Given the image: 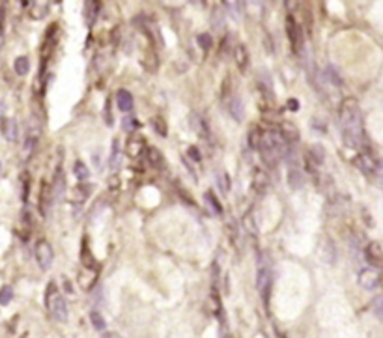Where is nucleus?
Returning a JSON list of instances; mask_svg holds the SVG:
<instances>
[{"mask_svg":"<svg viewBox=\"0 0 383 338\" xmlns=\"http://www.w3.org/2000/svg\"><path fill=\"white\" fill-rule=\"evenodd\" d=\"M64 282H66V284H64V286H66V292H69V294H71V292H73V288H71V282H69V280H64Z\"/></svg>","mask_w":383,"mask_h":338,"instance_id":"obj_49","label":"nucleus"},{"mask_svg":"<svg viewBox=\"0 0 383 338\" xmlns=\"http://www.w3.org/2000/svg\"><path fill=\"white\" fill-rule=\"evenodd\" d=\"M2 133L9 142H15L19 138V126L15 118H4L2 120Z\"/></svg>","mask_w":383,"mask_h":338,"instance_id":"obj_18","label":"nucleus"},{"mask_svg":"<svg viewBox=\"0 0 383 338\" xmlns=\"http://www.w3.org/2000/svg\"><path fill=\"white\" fill-rule=\"evenodd\" d=\"M204 202H206V206L210 208V211H212L213 215H222V206H221L219 198H217V195H215L213 191H206Z\"/></svg>","mask_w":383,"mask_h":338,"instance_id":"obj_28","label":"nucleus"},{"mask_svg":"<svg viewBox=\"0 0 383 338\" xmlns=\"http://www.w3.org/2000/svg\"><path fill=\"white\" fill-rule=\"evenodd\" d=\"M372 306H374V310H376V316H378V318H382V296H376L374 297Z\"/></svg>","mask_w":383,"mask_h":338,"instance_id":"obj_44","label":"nucleus"},{"mask_svg":"<svg viewBox=\"0 0 383 338\" xmlns=\"http://www.w3.org/2000/svg\"><path fill=\"white\" fill-rule=\"evenodd\" d=\"M339 116H340L339 122H340L344 144L351 150H359L365 142V126H363V114H361L357 99L346 97L340 103Z\"/></svg>","mask_w":383,"mask_h":338,"instance_id":"obj_1","label":"nucleus"},{"mask_svg":"<svg viewBox=\"0 0 383 338\" xmlns=\"http://www.w3.org/2000/svg\"><path fill=\"white\" fill-rule=\"evenodd\" d=\"M13 299V292L9 286H4L0 290V304H9V301Z\"/></svg>","mask_w":383,"mask_h":338,"instance_id":"obj_43","label":"nucleus"},{"mask_svg":"<svg viewBox=\"0 0 383 338\" xmlns=\"http://www.w3.org/2000/svg\"><path fill=\"white\" fill-rule=\"evenodd\" d=\"M281 338H284V337H281Z\"/></svg>","mask_w":383,"mask_h":338,"instance_id":"obj_51","label":"nucleus"},{"mask_svg":"<svg viewBox=\"0 0 383 338\" xmlns=\"http://www.w3.org/2000/svg\"><path fill=\"white\" fill-rule=\"evenodd\" d=\"M116 103H118V109L122 112H131L133 110V95L129 90H118L116 92Z\"/></svg>","mask_w":383,"mask_h":338,"instance_id":"obj_21","label":"nucleus"},{"mask_svg":"<svg viewBox=\"0 0 383 338\" xmlns=\"http://www.w3.org/2000/svg\"><path fill=\"white\" fill-rule=\"evenodd\" d=\"M92 189L94 187L90 185V183H79V185H75L71 191H69V200L73 204H83L90 196V193H92Z\"/></svg>","mask_w":383,"mask_h":338,"instance_id":"obj_12","label":"nucleus"},{"mask_svg":"<svg viewBox=\"0 0 383 338\" xmlns=\"http://www.w3.org/2000/svg\"><path fill=\"white\" fill-rule=\"evenodd\" d=\"M118 167H120V142L114 140L112 142V153H111V169L118 170Z\"/></svg>","mask_w":383,"mask_h":338,"instance_id":"obj_39","label":"nucleus"},{"mask_svg":"<svg viewBox=\"0 0 383 338\" xmlns=\"http://www.w3.org/2000/svg\"><path fill=\"white\" fill-rule=\"evenodd\" d=\"M28 195H30V176H28V172H25L23 174V193H21L23 202L28 200Z\"/></svg>","mask_w":383,"mask_h":338,"instance_id":"obj_42","label":"nucleus"},{"mask_svg":"<svg viewBox=\"0 0 383 338\" xmlns=\"http://www.w3.org/2000/svg\"><path fill=\"white\" fill-rule=\"evenodd\" d=\"M286 36H288L290 43H292V49L294 51H301V47H303V38H301V28L299 25L296 23V19L294 15L290 13L286 15Z\"/></svg>","mask_w":383,"mask_h":338,"instance_id":"obj_6","label":"nucleus"},{"mask_svg":"<svg viewBox=\"0 0 383 338\" xmlns=\"http://www.w3.org/2000/svg\"><path fill=\"white\" fill-rule=\"evenodd\" d=\"M288 109L290 110H299V101H298V99H288Z\"/></svg>","mask_w":383,"mask_h":338,"instance_id":"obj_47","label":"nucleus"},{"mask_svg":"<svg viewBox=\"0 0 383 338\" xmlns=\"http://www.w3.org/2000/svg\"><path fill=\"white\" fill-rule=\"evenodd\" d=\"M152 127H153V131H155L159 136H163V138H167V136H169V126H167L165 118H161V116H155V118H152Z\"/></svg>","mask_w":383,"mask_h":338,"instance_id":"obj_33","label":"nucleus"},{"mask_svg":"<svg viewBox=\"0 0 383 338\" xmlns=\"http://www.w3.org/2000/svg\"><path fill=\"white\" fill-rule=\"evenodd\" d=\"M146 157H148V163L152 165L153 169H165V157H163V153L157 148H148L146 150Z\"/></svg>","mask_w":383,"mask_h":338,"instance_id":"obj_27","label":"nucleus"},{"mask_svg":"<svg viewBox=\"0 0 383 338\" xmlns=\"http://www.w3.org/2000/svg\"><path fill=\"white\" fill-rule=\"evenodd\" d=\"M90 321H92V327H94L97 333H105L107 331V321H105V318H103V314L99 312V310H92L90 312Z\"/></svg>","mask_w":383,"mask_h":338,"instance_id":"obj_32","label":"nucleus"},{"mask_svg":"<svg viewBox=\"0 0 383 338\" xmlns=\"http://www.w3.org/2000/svg\"><path fill=\"white\" fill-rule=\"evenodd\" d=\"M0 170H2V167H0Z\"/></svg>","mask_w":383,"mask_h":338,"instance_id":"obj_50","label":"nucleus"},{"mask_svg":"<svg viewBox=\"0 0 383 338\" xmlns=\"http://www.w3.org/2000/svg\"><path fill=\"white\" fill-rule=\"evenodd\" d=\"M52 195H51V185L47 181H43L42 185V193H40V198H38V208H40V213L43 217L49 215V206H51Z\"/></svg>","mask_w":383,"mask_h":338,"instance_id":"obj_13","label":"nucleus"},{"mask_svg":"<svg viewBox=\"0 0 383 338\" xmlns=\"http://www.w3.org/2000/svg\"><path fill=\"white\" fill-rule=\"evenodd\" d=\"M359 286L366 290V292H374L382 284V277H380V269L374 267H365V269L359 271Z\"/></svg>","mask_w":383,"mask_h":338,"instance_id":"obj_4","label":"nucleus"},{"mask_svg":"<svg viewBox=\"0 0 383 338\" xmlns=\"http://www.w3.org/2000/svg\"><path fill=\"white\" fill-rule=\"evenodd\" d=\"M45 304L56 321H62V323L68 321V304L62 294H58V288L54 282H49V286L45 290Z\"/></svg>","mask_w":383,"mask_h":338,"instance_id":"obj_2","label":"nucleus"},{"mask_svg":"<svg viewBox=\"0 0 383 338\" xmlns=\"http://www.w3.org/2000/svg\"><path fill=\"white\" fill-rule=\"evenodd\" d=\"M38 140H40V129L38 127H32L30 131H28V135L25 138V148H23V153H25V157H32L36 152V146H38Z\"/></svg>","mask_w":383,"mask_h":338,"instance_id":"obj_15","label":"nucleus"},{"mask_svg":"<svg viewBox=\"0 0 383 338\" xmlns=\"http://www.w3.org/2000/svg\"><path fill=\"white\" fill-rule=\"evenodd\" d=\"M365 260L368 262V265L374 267V269H380V267H382L383 249L378 241H370V243L365 247Z\"/></svg>","mask_w":383,"mask_h":338,"instance_id":"obj_8","label":"nucleus"},{"mask_svg":"<svg viewBox=\"0 0 383 338\" xmlns=\"http://www.w3.org/2000/svg\"><path fill=\"white\" fill-rule=\"evenodd\" d=\"M228 93H230V79H224V83H222V101H226L228 99Z\"/></svg>","mask_w":383,"mask_h":338,"instance_id":"obj_45","label":"nucleus"},{"mask_svg":"<svg viewBox=\"0 0 383 338\" xmlns=\"http://www.w3.org/2000/svg\"><path fill=\"white\" fill-rule=\"evenodd\" d=\"M222 8L228 9V15L234 21H239V19L243 17V13H245L243 11L245 9V2H238V0L236 2H222Z\"/></svg>","mask_w":383,"mask_h":338,"instance_id":"obj_25","label":"nucleus"},{"mask_svg":"<svg viewBox=\"0 0 383 338\" xmlns=\"http://www.w3.org/2000/svg\"><path fill=\"white\" fill-rule=\"evenodd\" d=\"M52 258H54V253H52V247L47 239H40L36 243V262L42 267L43 271H47L52 265Z\"/></svg>","mask_w":383,"mask_h":338,"instance_id":"obj_5","label":"nucleus"},{"mask_svg":"<svg viewBox=\"0 0 383 338\" xmlns=\"http://www.w3.org/2000/svg\"><path fill=\"white\" fill-rule=\"evenodd\" d=\"M228 110H230V116L236 120V122H243V116H245V109H243V101L239 95H234L228 99Z\"/></svg>","mask_w":383,"mask_h":338,"instance_id":"obj_17","label":"nucleus"},{"mask_svg":"<svg viewBox=\"0 0 383 338\" xmlns=\"http://www.w3.org/2000/svg\"><path fill=\"white\" fill-rule=\"evenodd\" d=\"M51 195H52V200H56V202H60L64 198V195H66V178H64L62 170H58L56 176H54V181H52V187H51Z\"/></svg>","mask_w":383,"mask_h":338,"instance_id":"obj_16","label":"nucleus"},{"mask_svg":"<svg viewBox=\"0 0 383 338\" xmlns=\"http://www.w3.org/2000/svg\"><path fill=\"white\" fill-rule=\"evenodd\" d=\"M189 157L195 161V163H200L202 157H200V153H198V150H196V146H191V148H189Z\"/></svg>","mask_w":383,"mask_h":338,"instance_id":"obj_46","label":"nucleus"},{"mask_svg":"<svg viewBox=\"0 0 383 338\" xmlns=\"http://www.w3.org/2000/svg\"><path fill=\"white\" fill-rule=\"evenodd\" d=\"M305 185V176L299 169H290L288 170V187L292 191H299L301 187Z\"/></svg>","mask_w":383,"mask_h":338,"instance_id":"obj_23","label":"nucleus"},{"mask_svg":"<svg viewBox=\"0 0 383 338\" xmlns=\"http://www.w3.org/2000/svg\"><path fill=\"white\" fill-rule=\"evenodd\" d=\"M73 174H75V178L79 179L81 183H88L90 169L86 167V163H83V161H75V165H73Z\"/></svg>","mask_w":383,"mask_h":338,"instance_id":"obj_31","label":"nucleus"},{"mask_svg":"<svg viewBox=\"0 0 383 338\" xmlns=\"http://www.w3.org/2000/svg\"><path fill=\"white\" fill-rule=\"evenodd\" d=\"M267 187H269V176L262 169H256L255 174H253V189L262 195V193L267 191Z\"/></svg>","mask_w":383,"mask_h":338,"instance_id":"obj_19","label":"nucleus"},{"mask_svg":"<svg viewBox=\"0 0 383 338\" xmlns=\"http://www.w3.org/2000/svg\"><path fill=\"white\" fill-rule=\"evenodd\" d=\"M353 165L365 176H368V178H378L380 176V159L376 157L374 153L370 152L359 153V155H355V159H353Z\"/></svg>","mask_w":383,"mask_h":338,"instance_id":"obj_3","label":"nucleus"},{"mask_svg":"<svg viewBox=\"0 0 383 338\" xmlns=\"http://www.w3.org/2000/svg\"><path fill=\"white\" fill-rule=\"evenodd\" d=\"M13 69H15L17 75H26L30 71V60H28V56H19V58H15Z\"/></svg>","mask_w":383,"mask_h":338,"instance_id":"obj_35","label":"nucleus"},{"mask_svg":"<svg viewBox=\"0 0 383 338\" xmlns=\"http://www.w3.org/2000/svg\"><path fill=\"white\" fill-rule=\"evenodd\" d=\"M258 86H260V92L264 93V97L273 99V81L265 69H262L258 75Z\"/></svg>","mask_w":383,"mask_h":338,"instance_id":"obj_20","label":"nucleus"},{"mask_svg":"<svg viewBox=\"0 0 383 338\" xmlns=\"http://www.w3.org/2000/svg\"><path fill=\"white\" fill-rule=\"evenodd\" d=\"M279 133H281L282 136V140L288 144V146H292L294 148V144H298L299 142V129L296 126H292V124H282L281 129H279Z\"/></svg>","mask_w":383,"mask_h":338,"instance_id":"obj_14","label":"nucleus"},{"mask_svg":"<svg viewBox=\"0 0 383 338\" xmlns=\"http://www.w3.org/2000/svg\"><path fill=\"white\" fill-rule=\"evenodd\" d=\"M234 62H236V66H238L239 73L247 75L249 66H251V56H249V49L243 45V43H238V45H236V49H234Z\"/></svg>","mask_w":383,"mask_h":338,"instance_id":"obj_9","label":"nucleus"},{"mask_svg":"<svg viewBox=\"0 0 383 338\" xmlns=\"http://www.w3.org/2000/svg\"><path fill=\"white\" fill-rule=\"evenodd\" d=\"M81 263H83V269H101L97 262H95L94 254L90 251V245H88V239H83V245H81Z\"/></svg>","mask_w":383,"mask_h":338,"instance_id":"obj_11","label":"nucleus"},{"mask_svg":"<svg viewBox=\"0 0 383 338\" xmlns=\"http://www.w3.org/2000/svg\"><path fill=\"white\" fill-rule=\"evenodd\" d=\"M196 42H198V45H200V49L206 51V52L213 47V38H212V34H208V32H204V34H198Z\"/></svg>","mask_w":383,"mask_h":338,"instance_id":"obj_37","label":"nucleus"},{"mask_svg":"<svg viewBox=\"0 0 383 338\" xmlns=\"http://www.w3.org/2000/svg\"><path fill=\"white\" fill-rule=\"evenodd\" d=\"M215 181H217V185H219V189L222 191V195H228L230 193V176L226 174V172H219L217 174V178H215Z\"/></svg>","mask_w":383,"mask_h":338,"instance_id":"obj_36","label":"nucleus"},{"mask_svg":"<svg viewBox=\"0 0 383 338\" xmlns=\"http://www.w3.org/2000/svg\"><path fill=\"white\" fill-rule=\"evenodd\" d=\"M212 26L215 28V30H217V32L224 28V15H222L221 9H215V11H213V15H212Z\"/></svg>","mask_w":383,"mask_h":338,"instance_id":"obj_38","label":"nucleus"},{"mask_svg":"<svg viewBox=\"0 0 383 338\" xmlns=\"http://www.w3.org/2000/svg\"><path fill=\"white\" fill-rule=\"evenodd\" d=\"M226 232H228V236H230V241H232V243H238L239 228H238V222H236V220H228V222H226Z\"/></svg>","mask_w":383,"mask_h":338,"instance_id":"obj_40","label":"nucleus"},{"mask_svg":"<svg viewBox=\"0 0 383 338\" xmlns=\"http://www.w3.org/2000/svg\"><path fill=\"white\" fill-rule=\"evenodd\" d=\"M189 122H191V127L195 129V133H198V135L202 136V138L210 135V127H208V124H206V120L200 118L198 114H191Z\"/></svg>","mask_w":383,"mask_h":338,"instance_id":"obj_29","label":"nucleus"},{"mask_svg":"<svg viewBox=\"0 0 383 338\" xmlns=\"http://www.w3.org/2000/svg\"><path fill=\"white\" fill-rule=\"evenodd\" d=\"M28 6H30V17L32 19H43L49 13V8H51L49 2H32Z\"/></svg>","mask_w":383,"mask_h":338,"instance_id":"obj_30","label":"nucleus"},{"mask_svg":"<svg viewBox=\"0 0 383 338\" xmlns=\"http://www.w3.org/2000/svg\"><path fill=\"white\" fill-rule=\"evenodd\" d=\"M101 9V4L95 2V0H86L85 6H83V17H85V23L88 28H92L97 19V13Z\"/></svg>","mask_w":383,"mask_h":338,"instance_id":"obj_10","label":"nucleus"},{"mask_svg":"<svg viewBox=\"0 0 383 338\" xmlns=\"http://www.w3.org/2000/svg\"><path fill=\"white\" fill-rule=\"evenodd\" d=\"M243 226H245V230H247L251 236H256V234H258V224H256L255 213L253 211H247L243 215Z\"/></svg>","mask_w":383,"mask_h":338,"instance_id":"obj_34","label":"nucleus"},{"mask_svg":"<svg viewBox=\"0 0 383 338\" xmlns=\"http://www.w3.org/2000/svg\"><path fill=\"white\" fill-rule=\"evenodd\" d=\"M126 152H128L129 157H140L142 152H144V140L140 138V136H131L128 140V148H126Z\"/></svg>","mask_w":383,"mask_h":338,"instance_id":"obj_22","label":"nucleus"},{"mask_svg":"<svg viewBox=\"0 0 383 338\" xmlns=\"http://www.w3.org/2000/svg\"><path fill=\"white\" fill-rule=\"evenodd\" d=\"M305 161H306V169H310L314 172V169L322 167L325 163V150L322 144H314L308 148V152L305 153Z\"/></svg>","mask_w":383,"mask_h":338,"instance_id":"obj_7","label":"nucleus"},{"mask_svg":"<svg viewBox=\"0 0 383 338\" xmlns=\"http://www.w3.org/2000/svg\"><path fill=\"white\" fill-rule=\"evenodd\" d=\"M97 273L99 269H83L79 273V282H81V286L85 288V290H90V288L95 284V280H97Z\"/></svg>","mask_w":383,"mask_h":338,"instance_id":"obj_24","label":"nucleus"},{"mask_svg":"<svg viewBox=\"0 0 383 338\" xmlns=\"http://www.w3.org/2000/svg\"><path fill=\"white\" fill-rule=\"evenodd\" d=\"M103 338H122L118 333H103Z\"/></svg>","mask_w":383,"mask_h":338,"instance_id":"obj_48","label":"nucleus"},{"mask_svg":"<svg viewBox=\"0 0 383 338\" xmlns=\"http://www.w3.org/2000/svg\"><path fill=\"white\" fill-rule=\"evenodd\" d=\"M325 79L331 83L333 86H337V88H342V79H340V75L335 71L333 68H329L327 71H325Z\"/></svg>","mask_w":383,"mask_h":338,"instance_id":"obj_41","label":"nucleus"},{"mask_svg":"<svg viewBox=\"0 0 383 338\" xmlns=\"http://www.w3.org/2000/svg\"><path fill=\"white\" fill-rule=\"evenodd\" d=\"M262 129L258 126H255V127H251L249 129V133H247V146L251 148V150H260V144H262Z\"/></svg>","mask_w":383,"mask_h":338,"instance_id":"obj_26","label":"nucleus"}]
</instances>
